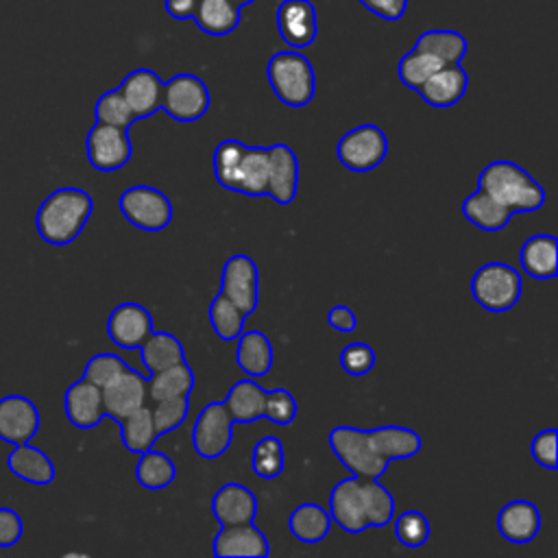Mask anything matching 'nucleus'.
<instances>
[{
	"instance_id": "ea45409f",
	"label": "nucleus",
	"mask_w": 558,
	"mask_h": 558,
	"mask_svg": "<svg viewBox=\"0 0 558 558\" xmlns=\"http://www.w3.org/2000/svg\"><path fill=\"white\" fill-rule=\"evenodd\" d=\"M209 323L211 329L216 331V336L220 340H235L242 331H244V320L246 316L225 296V294H216L214 301L209 303Z\"/></svg>"
},
{
	"instance_id": "1a4fd4ad",
	"label": "nucleus",
	"mask_w": 558,
	"mask_h": 558,
	"mask_svg": "<svg viewBox=\"0 0 558 558\" xmlns=\"http://www.w3.org/2000/svg\"><path fill=\"white\" fill-rule=\"evenodd\" d=\"M388 155V137L377 124H357L342 133L336 146L338 161L353 172L375 170Z\"/></svg>"
},
{
	"instance_id": "5701e85b",
	"label": "nucleus",
	"mask_w": 558,
	"mask_h": 558,
	"mask_svg": "<svg viewBox=\"0 0 558 558\" xmlns=\"http://www.w3.org/2000/svg\"><path fill=\"white\" fill-rule=\"evenodd\" d=\"M211 514L220 525L253 523L257 514V497L244 484L227 482L211 497Z\"/></svg>"
},
{
	"instance_id": "ddd939ff",
	"label": "nucleus",
	"mask_w": 558,
	"mask_h": 558,
	"mask_svg": "<svg viewBox=\"0 0 558 558\" xmlns=\"http://www.w3.org/2000/svg\"><path fill=\"white\" fill-rule=\"evenodd\" d=\"M233 421L222 405V401H214L201 408L194 421L192 429V445L194 451L203 460H216L220 458L233 440Z\"/></svg>"
},
{
	"instance_id": "412c9836",
	"label": "nucleus",
	"mask_w": 558,
	"mask_h": 558,
	"mask_svg": "<svg viewBox=\"0 0 558 558\" xmlns=\"http://www.w3.org/2000/svg\"><path fill=\"white\" fill-rule=\"evenodd\" d=\"M469 87V74L460 63H445L440 65L416 92L418 96L436 109L453 107L462 100Z\"/></svg>"
},
{
	"instance_id": "6e6552de",
	"label": "nucleus",
	"mask_w": 558,
	"mask_h": 558,
	"mask_svg": "<svg viewBox=\"0 0 558 558\" xmlns=\"http://www.w3.org/2000/svg\"><path fill=\"white\" fill-rule=\"evenodd\" d=\"M118 209L140 231L159 233L172 220L170 198L153 185H131L118 198Z\"/></svg>"
},
{
	"instance_id": "0eeeda50",
	"label": "nucleus",
	"mask_w": 558,
	"mask_h": 558,
	"mask_svg": "<svg viewBox=\"0 0 558 558\" xmlns=\"http://www.w3.org/2000/svg\"><path fill=\"white\" fill-rule=\"evenodd\" d=\"M521 272L504 262H488L480 266L471 279V294L475 303L495 314L512 310L521 299Z\"/></svg>"
},
{
	"instance_id": "7c9ffc66",
	"label": "nucleus",
	"mask_w": 558,
	"mask_h": 558,
	"mask_svg": "<svg viewBox=\"0 0 558 558\" xmlns=\"http://www.w3.org/2000/svg\"><path fill=\"white\" fill-rule=\"evenodd\" d=\"M242 17L240 7L233 0H196L192 20L196 26L214 37L229 35L238 28Z\"/></svg>"
},
{
	"instance_id": "c85d7f7f",
	"label": "nucleus",
	"mask_w": 558,
	"mask_h": 558,
	"mask_svg": "<svg viewBox=\"0 0 558 558\" xmlns=\"http://www.w3.org/2000/svg\"><path fill=\"white\" fill-rule=\"evenodd\" d=\"M462 216L480 231L497 233L512 220L514 214L499 201H495L490 194L477 190L462 201Z\"/></svg>"
},
{
	"instance_id": "393cba45",
	"label": "nucleus",
	"mask_w": 558,
	"mask_h": 558,
	"mask_svg": "<svg viewBox=\"0 0 558 558\" xmlns=\"http://www.w3.org/2000/svg\"><path fill=\"white\" fill-rule=\"evenodd\" d=\"M558 240L551 233H534L519 248V264L525 275L538 281L554 279L558 272Z\"/></svg>"
},
{
	"instance_id": "7ed1b4c3",
	"label": "nucleus",
	"mask_w": 558,
	"mask_h": 558,
	"mask_svg": "<svg viewBox=\"0 0 558 558\" xmlns=\"http://www.w3.org/2000/svg\"><path fill=\"white\" fill-rule=\"evenodd\" d=\"M214 177L229 190L244 196H266L268 150L266 146H246L238 140H222L214 150Z\"/></svg>"
},
{
	"instance_id": "9d476101",
	"label": "nucleus",
	"mask_w": 558,
	"mask_h": 558,
	"mask_svg": "<svg viewBox=\"0 0 558 558\" xmlns=\"http://www.w3.org/2000/svg\"><path fill=\"white\" fill-rule=\"evenodd\" d=\"M211 96L205 81L192 72H181L163 81L161 107L177 122H196L209 109Z\"/></svg>"
},
{
	"instance_id": "2eb2a0df",
	"label": "nucleus",
	"mask_w": 558,
	"mask_h": 558,
	"mask_svg": "<svg viewBox=\"0 0 558 558\" xmlns=\"http://www.w3.org/2000/svg\"><path fill=\"white\" fill-rule=\"evenodd\" d=\"M155 329L148 307L135 301H124L109 312L107 336L120 349H140Z\"/></svg>"
},
{
	"instance_id": "4468645a",
	"label": "nucleus",
	"mask_w": 558,
	"mask_h": 558,
	"mask_svg": "<svg viewBox=\"0 0 558 558\" xmlns=\"http://www.w3.org/2000/svg\"><path fill=\"white\" fill-rule=\"evenodd\" d=\"M275 24L288 48L303 50L316 41L318 13L312 0H281L275 11Z\"/></svg>"
},
{
	"instance_id": "9b49d317",
	"label": "nucleus",
	"mask_w": 558,
	"mask_h": 558,
	"mask_svg": "<svg viewBox=\"0 0 558 558\" xmlns=\"http://www.w3.org/2000/svg\"><path fill=\"white\" fill-rule=\"evenodd\" d=\"M220 294H225L246 318L259 303V268L246 253H235L222 264Z\"/></svg>"
},
{
	"instance_id": "4c0bfd02",
	"label": "nucleus",
	"mask_w": 558,
	"mask_h": 558,
	"mask_svg": "<svg viewBox=\"0 0 558 558\" xmlns=\"http://www.w3.org/2000/svg\"><path fill=\"white\" fill-rule=\"evenodd\" d=\"M251 469L262 480H275L286 469L283 442L275 436L259 438L251 449Z\"/></svg>"
},
{
	"instance_id": "aec40b11",
	"label": "nucleus",
	"mask_w": 558,
	"mask_h": 558,
	"mask_svg": "<svg viewBox=\"0 0 558 558\" xmlns=\"http://www.w3.org/2000/svg\"><path fill=\"white\" fill-rule=\"evenodd\" d=\"M120 94L124 96L129 109L133 111L135 120L137 118H148L161 107V89L163 81L159 78L157 72L148 68H137L131 70L122 83L118 85Z\"/></svg>"
},
{
	"instance_id": "cd10ccee",
	"label": "nucleus",
	"mask_w": 558,
	"mask_h": 558,
	"mask_svg": "<svg viewBox=\"0 0 558 558\" xmlns=\"http://www.w3.org/2000/svg\"><path fill=\"white\" fill-rule=\"evenodd\" d=\"M222 405L227 408V412H229V416H231L233 423H238V425H251V423H255L257 418H262V410H264V388H262L255 379H251V377L238 379V381L229 388V392H227Z\"/></svg>"
},
{
	"instance_id": "37998d69",
	"label": "nucleus",
	"mask_w": 558,
	"mask_h": 558,
	"mask_svg": "<svg viewBox=\"0 0 558 558\" xmlns=\"http://www.w3.org/2000/svg\"><path fill=\"white\" fill-rule=\"evenodd\" d=\"M94 118H96V122L113 124V126H122V129H129L135 122V116L129 109V105L118 87L98 96V100L94 105Z\"/></svg>"
},
{
	"instance_id": "b1692460",
	"label": "nucleus",
	"mask_w": 558,
	"mask_h": 558,
	"mask_svg": "<svg viewBox=\"0 0 558 558\" xmlns=\"http://www.w3.org/2000/svg\"><path fill=\"white\" fill-rule=\"evenodd\" d=\"M499 534L514 545H527L541 530V512L530 499H512L497 512Z\"/></svg>"
},
{
	"instance_id": "c9c22d12",
	"label": "nucleus",
	"mask_w": 558,
	"mask_h": 558,
	"mask_svg": "<svg viewBox=\"0 0 558 558\" xmlns=\"http://www.w3.org/2000/svg\"><path fill=\"white\" fill-rule=\"evenodd\" d=\"M116 423L120 425V440L131 453H142V451L150 449L157 440V432H155V423H153V414H150L148 405H142V408L129 412L126 416L118 418Z\"/></svg>"
},
{
	"instance_id": "bb28decb",
	"label": "nucleus",
	"mask_w": 558,
	"mask_h": 558,
	"mask_svg": "<svg viewBox=\"0 0 558 558\" xmlns=\"http://www.w3.org/2000/svg\"><path fill=\"white\" fill-rule=\"evenodd\" d=\"M7 464L15 477H20L28 484H35V486H46L54 480L52 460L39 447L31 445V442L13 445L11 453L7 456Z\"/></svg>"
},
{
	"instance_id": "c03bdc74",
	"label": "nucleus",
	"mask_w": 558,
	"mask_h": 558,
	"mask_svg": "<svg viewBox=\"0 0 558 558\" xmlns=\"http://www.w3.org/2000/svg\"><path fill=\"white\" fill-rule=\"evenodd\" d=\"M296 399L286 388H270L264 390V410L262 416L272 425L286 427L296 418Z\"/></svg>"
},
{
	"instance_id": "09e8293b",
	"label": "nucleus",
	"mask_w": 558,
	"mask_h": 558,
	"mask_svg": "<svg viewBox=\"0 0 558 558\" xmlns=\"http://www.w3.org/2000/svg\"><path fill=\"white\" fill-rule=\"evenodd\" d=\"M24 523L13 508H0V547H13L22 538Z\"/></svg>"
},
{
	"instance_id": "2f4dec72",
	"label": "nucleus",
	"mask_w": 558,
	"mask_h": 558,
	"mask_svg": "<svg viewBox=\"0 0 558 558\" xmlns=\"http://www.w3.org/2000/svg\"><path fill=\"white\" fill-rule=\"evenodd\" d=\"M288 530L290 534L307 545H316L325 541V536L331 530V517L329 510L318 506L316 501H305L296 506L288 517Z\"/></svg>"
},
{
	"instance_id": "58836bf2",
	"label": "nucleus",
	"mask_w": 558,
	"mask_h": 558,
	"mask_svg": "<svg viewBox=\"0 0 558 558\" xmlns=\"http://www.w3.org/2000/svg\"><path fill=\"white\" fill-rule=\"evenodd\" d=\"M440 65H445L440 59H436L434 54L429 52H423V50H416L412 48L410 52H405L399 63H397V76L399 81L410 87V89H418Z\"/></svg>"
},
{
	"instance_id": "f03ea898",
	"label": "nucleus",
	"mask_w": 558,
	"mask_h": 558,
	"mask_svg": "<svg viewBox=\"0 0 558 558\" xmlns=\"http://www.w3.org/2000/svg\"><path fill=\"white\" fill-rule=\"evenodd\" d=\"M94 211L89 192L76 185H63L50 192L35 214V227L44 242L65 246L76 240Z\"/></svg>"
},
{
	"instance_id": "864d4df0",
	"label": "nucleus",
	"mask_w": 558,
	"mask_h": 558,
	"mask_svg": "<svg viewBox=\"0 0 558 558\" xmlns=\"http://www.w3.org/2000/svg\"><path fill=\"white\" fill-rule=\"evenodd\" d=\"M238 7H246V4H251V2H255V0H233Z\"/></svg>"
},
{
	"instance_id": "de8ad7c7",
	"label": "nucleus",
	"mask_w": 558,
	"mask_h": 558,
	"mask_svg": "<svg viewBox=\"0 0 558 558\" xmlns=\"http://www.w3.org/2000/svg\"><path fill=\"white\" fill-rule=\"evenodd\" d=\"M556 436L558 432L554 427H547V429H541L530 442V453L534 462L549 471L556 469Z\"/></svg>"
},
{
	"instance_id": "a878e982",
	"label": "nucleus",
	"mask_w": 558,
	"mask_h": 558,
	"mask_svg": "<svg viewBox=\"0 0 558 558\" xmlns=\"http://www.w3.org/2000/svg\"><path fill=\"white\" fill-rule=\"evenodd\" d=\"M235 340H238V347H235L238 368L248 377L268 375L275 362V353L268 336L259 329H248V331H242Z\"/></svg>"
},
{
	"instance_id": "79ce46f5",
	"label": "nucleus",
	"mask_w": 558,
	"mask_h": 558,
	"mask_svg": "<svg viewBox=\"0 0 558 558\" xmlns=\"http://www.w3.org/2000/svg\"><path fill=\"white\" fill-rule=\"evenodd\" d=\"M187 412H190V397H168V399L153 401L150 414H153L157 438L181 427L187 418Z\"/></svg>"
},
{
	"instance_id": "3c124183",
	"label": "nucleus",
	"mask_w": 558,
	"mask_h": 558,
	"mask_svg": "<svg viewBox=\"0 0 558 558\" xmlns=\"http://www.w3.org/2000/svg\"><path fill=\"white\" fill-rule=\"evenodd\" d=\"M327 323L338 329L340 333H351L355 331L357 327V316L355 312L349 307V305H333L329 312H327Z\"/></svg>"
},
{
	"instance_id": "a19ab883",
	"label": "nucleus",
	"mask_w": 558,
	"mask_h": 558,
	"mask_svg": "<svg viewBox=\"0 0 558 558\" xmlns=\"http://www.w3.org/2000/svg\"><path fill=\"white\" fill-rule=\"evenodd\" d=\"M390 521H392L395 536L403 547L418 549L427 543L432 530H429L427 517L421 510H403L401 514L392 517Z\"/></svg>"
},
{
	"instance_id": "f257e3e1",
	"label": "nucleus",
	"mask_w": 558,
	"mask_h": 558,
	"mask_svg": "<svg viewBox=\"0 0 558 558\" xmlns=\"http://www.w3.org/2000/svg\"><path fill=\"white\" fill-rule=\"evenodd\" d=\"M329 517L347 534L384 527L395 517V497L379 480L349 475L329 493Z\"/></svg>"
},
{
	"instance_id": "39448f33",
	"label": "nucleus",
	"mask_w": 558,
	"mask_h": 558,
	"mask_svg": "<svg viewBox=\"0 0 558 558\" xmlns=\"http://www.w3.org/2000/svg\"><path fill=\"white\" fill-rule=\"evenodd\" d=\"M266 78L272 94L288 107H305L316 94V74L310 59L294 48L277 50L266 63Z\"/></svg>"
},
{
	"instance_id": "e433bc0d",
	"label": "nucleus",
	"mask_w": 558,
	"mask_h": 558,
	"mask_svg": "<svg viewBox=\"0 0 558 558\" xmlns=\"http://www.w3.org/2000/svg\"><path fill=\"white\" fill-rule=\"evenodd\" d=\"M177 477V466L168 453L159 449H146L135 464V480L148 490H161Z\"/></svg>"
},
{
	"instance_id": "f704fd0d",
	"label": "nucleus",
	"mask_w": 558,
	"mask_h": 558,
	"mask_svg": "<svg viewBox=\"0 0 558 558\" xmlns=\"http://www.w3.org/2000/svg\"><path fill=\"white\" fill-rule=\"evenodd\" d=\"M414 48L434 54L442 63H460L466 54V37L453 28H429L418 35Z\"/></svg>"
},
{
	"instance_id": "20e7f679",
	"label": "nucleus",
	"mask_w": 558,
	"mask_h": 558,
	"mask_svg": "<svg viewBox=\"0 0 558 558\" xmlns=\"http://www.w3.org/2000/svg\"><path fill=\"white\" fill-rule=\"evenodd\" d=\"M477 190L490 194L512 214H532L545 205V187L519 163L495 159L477 174Z\"/></svg>"
},
{
	"instance_id": "423d86ee",
	"label": "nucleus",
	"mask_w": 558,
	"mask_h": 558,
	"mask_svg": "<svg viewBox=\"0 0 558 558\" xmlns=\"http://www.w3.org/2000/svg\"><path fill=\"white\" fill-rule=\"evenodd\" d=\"M327 442L336 458L342 462V466L351 471V475L379 480L390 464L375 447L368 429H360L353 425H336L329 432Z\"/></svg>"
},
{
	"instance_id": "473e14b6",
	"label": "nucleus",
	"mask_w": 558,
	"mask_h": 558,
	"mask_svg": "<svg viewBox=\"0 0 558 558\" xmlns=\"http://www.w3.org/2000/svg\"><path fill=\"white\" fill-rule=\"evenodd\" d=\"M194 384H196L194 371L187 364V360H183L157 373H150V377L146 379V392L150 401H159L168 397H190V392L194 390Z\"/></svg>"
},
{
	"instance_id": "603ef678",
	"label": "nucleus",
	"mask_w": 558,
	"mask_h": 558,
	"mask_svg": "<svg viewBox=\"0 0 558 558\" xmlns=\"http://www.w3.org/2000/svg\"><path fill=\"white\" fill-rule=\"evenodd\" d=\"M166 13L174 20H190L196 9V0H166Z\"/></svg>"
},
{
	"instance_id": "f3484780",
	"label": "nucleus",
	"mask_w": 558,
	"mask_h": 558,
	"mask_svg": "<svg viewBox=\"0 0 558 558\" xmlns=\"http://www.w3.org/2000/svg\"><path fill=\"white\" fill-rule=\"evenodd\" d=\"M268 150V183L266 196L279 205H290L299 190V159L288 144L266 146Z\"/></svg>"
},
{
	"instance_id": "a18cd8bd",
	"label": "nucleus",
	"mask_w": 558,
	"mask_h": 558,
	"mask_svg": "<svg viewBox=\"0 0 558 558\" xmlns=\"http://www.w3.org/2000/svg\"><path fill=\"white\" fill-rule=\"evenodd\" d=\"M126 368H129V364L120 355H116V353H96L87 360V364L83 368V379L96 384L98 388H105L107 384H111Z\"/></svg>"
},
{
	"instance_id": "f8f14e48",
	"label": "nucleus",
	"mask_w": 558,
	"mask_h": 558,
	"mask_svg": "<svg viewBox=\"0 0 558 558\" xmlns=\"http://www.w3.org/2000/svg\"><path fill=\"white\" fill-rule=\"evenodd\" d=\"M85 153H87L89 166L100 172H113L124 168L133 157L129 129L96 122L87 131Z\"/></svg>"
},
{
	"instance_id": "c756f323",
	"label": "nucleus",
	"mask_w": 558,
	"mask_h": 558,
	"mask_svg": "<svg viewBox=\"0 0 558 558\" xmlns=\"http://www.w3.org/2000/svg\"><path fill=\"white\" fill-rule=\"evenodd\" d=\"M368 432H371L375 447L388 462L414 458L423 447L418 432L412 427H405V425H379Z\"/></svg>"
},
{
	"instance_id": "72a5a7b5",
	"label": "nucleus",
	"mask_w": 558,
	"mask_h": 558,
	"mask_svg": "<svg viewBox=\"0 0 558 558\" xmlns=\"http://www.w3.org/2000/svg\"><path fill=\"white\" fill-rule=\"evenodd\" d=\"M140 357L148 373H157L166 366L185 360L183 342L168 331H150V336L140 344Z\"/></svg>"
},
{
	"instance_id": "4be33fe9",
	"label": "nucleus",
	"mask_w": 558,
	"mask_h": 558,
	"mask_svg": "<svg viewBox=\"0 0 558 558\" xmlns=\"http://www.w3.org/2000/svg\"><path fill=\"white\" fill-rule=\"evenodd\" d=\"M63 410L74 427L92 429L105 418L102 390L96 384L81 377L68 386L63 395Z\"/></svg>"
},
{
	"instance_id": "6ab92c4d",
	"label": "nucleus",
	"mask_w": 558,
	"mask_h": 558,
	"mask_svg": "<svg viewBox=\"0 0 558 558\" xmlns=\"http://www.w3.org/2000/svg\"><path fill=\"white\" fill-rule=\"evenodd\" d=\"M102 390V408L105 416L118 421L126 416L129 412L146 405L148 392H146V377L133 371L131 366L122 371L111 384H107Z\"/></svg>"
},
{
	"instance_id": "dca6fc26",
	"label": "nucleus",
	"mask_w": 558,
	"mask_h": 558,
	"mask_svg": "<svg viewBox=\"0 0 558 558\" xmlns=\"http://www.w3.org/2000/svg\"><path fill=\"white\" fill-rule=\"evenodd\" d=\"M211 551L218 558H266L270 556L268 536L253 523L220 525Z\"/></svg>"
},
{
	"instance_id": "8fccbe9b",
	"label": "nucleus",
	"mask_w": 558,
	"mask_h": 558,
	"mask_svg": "<svg viewBox=\"0 0 558 558\" xmlns=\"http://www.w3.org/2000/svg\"><path fill=\"white\" fill-rule=\"evenodd\" d=\"M360 4L388 22L401 20L408 11V0H360Z\"/></svg>"
},
{
	"instance_id": "49530a36",
	"label": "nucleus",
	"mask_w": 558,
	"mask_h": 558,
	"mask_svg": "<svg viewBox=\"0 0 558 558\" xmlns=\"http://www.w3.org/2000/svg\"><path fill=\"white\" fill-rule=\"evenodd\" d=\"M340 366L351 377L368 375L375 368V351L368 342H349L340 351Z\"/></svg>"
},
{
	"instance_id": "a211bd4d",
	"label": "nucleus",
	"mask_w": 558,
	"mask_h": 558,
	"mask_svg": "<svg viewBox=\"0 0 558 558\" xmlns=\"http://www.w3.org/2000/svg\"><path fill=\"white\" fill-rule=\"evenodd\" d=\"M39 429V410L24 395H4L0 399V440L28 442Z\"/></svg>"
}]
</instances>
